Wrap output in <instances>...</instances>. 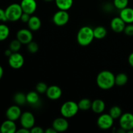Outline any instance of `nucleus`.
I'll list each match as a JSON object with an SVG mask.
<instances>
[{
	"label": "nucleus",
	"mask_w": 133,
	"mask_h": 133,
	"mask_svg": "<svg viewBox=\"0 0 133 133\" xmlns=\"http://www.w3.org/2000/svg\"><path fill=\"white\" fill-rule=\"evenodd\" d=\"M96 83L99 88L102 90H109L115 85V75L109 70L99 72L96 78Z\"/></svg>",
	"instance_id": "nucleus-1"
},
{
	"label": "nucleus",
	"mask_w": 133,
	"mask_h": 133,
	"mask_svg": "<svg viewBox=\"0 0 133 133\" xmlns=\"http://www.w3.org/2000/svg\"><path fill=\"white\" fill-rule=\"evenodd\" d=\"M94 29L89 26H83L79 30L77 35L78 44L81 46L90 45L94 39Z\"/></svg>",
	"instance_id": "nucleus-2"
},
{
	"label": "nucleus",
	"mask_w": 133,
	"mask_h": 133,
	"mask_svg": "<svg viewBox=\"0 0 133 133\" xmlns=\"http://www.w3.org/2000/svg\"><path fill=\"white\" fill-rule=\"evenodd\" d=\"M5 11L7 21L10 22H16L20 19L23 12L20 4L18 3H12L9 5Z\"/></svg>",
	"instance_id": "nucleus-3"
},
{
	"label": "nucleus",
	"mask_w": 133,
	"mask_h": 133,
	"mask_svg": "<svg viewBox=\"0 0 133 133\" xmlns=\"http://www.w3.org/2000/svg\"><path fill=\"white\" fill-rule=\"evenodd\" d=\"M78 103L74 101H68L62 104L61 107V114L66 118H70L75 116L79 112Z\"/></svg>",
	"instance_id": "nucleus-4"
},
{
	"label": "nucleus",
	"mask_w": 133,
	"mask_h": 133,
	"mask_svg": "<svg viewBox=\"0 0 133 133\" xmlns=\"http://www.w3.org/2000/svg\"><path fill=\"white\" fill-rule=\"evenodd\" d=\"M70 20V15L68 10H59L56 12L53 16V22L56 25L64 26Z\"/></svg>",
	"instance_id": "nucleus-5"
},
{
	"label": "nucleus",
	"mask_w": 133,
	"mask_h": 133,
	"mask_svg": "<svg viewBox=\"0 0 133 133\" xmlns=\"http://www.w3.org/2000/svg\"><path fill=\"white\" fill-rule=\"evenodd\" d=\"M114 120L109 114H101L97 120V126L102 130H108L113 126Z\"/></svg>",
	"instance_id": "nucleus-6"
},
{
	"label": "nucleus",
	"mask_w": 133,
	"mask_h": 133,
	"mask_svg": "<svg viewBox=\"0 0 133 133\" xmlns=\"http://www.w3.org/2000/svg\"><path fill=\"white\" fill-rule=\"evenodd\" d=\"M119 123L120 128L124 129L126 132L133 129V114L130 112L122 114L119 118Z\"/></svg>",
	"instance_id": "nucleus-7"
},
{
	"label": "nucleus",
	"mask_w": 133,
	"mask_h": 133,
	"mask_svg": "<svg viewBox=\"0 0 133 133\" xmlns=\"http://www.w3.org/2000/svg\"><path fill=\"white\" fill-rule=\"evenodd\" d=\"M19 120L22 127L31 130V129L35 126V118L31 112L26 111L22 113Z\"/></svg>",
	"instance_id": "nucleus-8"
},
{
	"label": "nucleus",
	"mask_w": 133,
	"mask_h": 133,
	"mask_svg": "<svg viewBox=\"0 0 133 133\" xmlns=\"http://www.w3.org/2000/svg\"><path fill=\"white\" fill-rule=\"evenodd\" d=\"M24 57L18 52H14L9 57V64L12 68L19 69L24 64Z\"/></svg>",
	"instance_id": "nucleus-9"
},
{
	"label": "nucleus",
	"mask_w": 133,
	"mask_h": 133,
	"mask_svg": "<svg viewBox=\"0 0 133 133\" xmlns=\"http://www.w3.org/2000/svg\"><path fill=\"white\" fill-rule=\"evenodd\" d=\"M16 38L22 43V44H28L32 41L33 35L32 31L29 29H22L19 30L16 34Z\"/></svg>",
	"instance_id": "nucleus-10"
},
{
	"label": "nucleus",
	"mask_w": 133,
	"mask_h": 133,
	"mask_svg": "<svg viewBox=\"0 0 133 133\" xmlns=\"http://www.w3.org/2000/svg\"><path fill=\"white\" fill-rule=\"evenodd\" d=\"M21 7L23 12L32 15L37 9V3L36 0H22Z\"/></svg>",
	"instance_id": "nucleus-11"
},
{
	"label": "nucleus",
	"mask_w": 133,
	"mask_h": 133,
	"mask_svg": "<svg viewBox=\"0 0 133 133\" xmlns=\"http://www.w3.org/2000/svg\"><path fill=\"white\" fill-rule=\"evenodd\" d=\"M52 127L56 130L57 132H63L67 131L69 127V123L67 118L62 116V118H57L53 121Z\"/></svg>",
	"instance_id": "nucleus-12"
},
{
	"label": "nucleus",
	"mask_w": 133,
	"mask_h": 133,
	"mask_svg": "<svg viewBox=\"0 0 133 133\" xmlns=\"http://www.w3.org/2000/svg\"><path fill=\"white\" fill-rule=\"evenodd\" d=\"M22 114V110L18 105H12L6 110V117L8 119L15 122L19 119Z\"/></svg>",
	"instance_id": "nucleus-13"
},
{
	"label": "nucleus",
	"mask_w": 133,
	"mask_h": 133,
	"mask_svg": "<svg viewBox=\"0 0 133 133\" xmlns=\"http://www.w3.org/2000/svg\"><path fill=\"white\" fill-rule=\"evenodd\" d=\"M45 94L49 99L57 100L61 98L62 94V89L58 86L52 85L48 87Z\"/></svg>",
	"instance_id": "nucleus-14"
},
{
	"label": "nucleus",
	"mask_w": 133,
	"mask_h": 133,
	"mask_svg": "<svg viewBox=\"0 0 133 133\" xmlns=\"http://www.w3.org/2000/svg\"><path fill=\"white\" fill-rule=\"evenodd\" d=\"M126 23L120 17H115L112 18L110 22V27L112 30L116 32H123Z\"/></svg>",
	"instance_id": "nucleus-15"
},
{
	"label": "nucleus",
	"mask_w": 133,
	"mask_h": 133,
	"mask_svg": "<svg viewBox=\"0 0 133 133\" xmlns=\"http://www.w3.org/2000/svg\"><path fill=\"white\" fill-rule=\"evenodd\" d=\"M17 127L14 121L6 119L2 123L0 127V132L14 133L16 132Z\"/></svg>",
	"instance_id": "nucleus-16"
},
{
	"label": "nucleus",
	"mask_w": 133,
	"mask_h": 133,
	"mask_svg": "<svg viewBox=\"0 0 133 133\" xmlns=\"http://www.w3.org/2000/svg\"><path fill=\"white\" fill-rule=\"evenodd\" d=\"M119 17L125 22V23L129 24L133 23V8L127 6L125 9L120 10Z\"/></svg>",
	"instance_id": "nucleus-17"
},
{
	"label": "nucleus",
	"mask_w": 133,
	"mask_h": 133,
	"mask_svg": "<svg viewBox=\"0 0 133 133\" xmlns=\"http://www.w3.org/2000/svg\"><path fill=\"white\" fill-rule=\"evenodd\" d=\"M29 29L32 31H36L40 29L42 26L41 19L36 16H31L29 20L27 22Z\"/></svg>",
	"instance_id": "nucleus-18"
},
{
	"label": "nucleus",
	"mask_w": 133,
	"mask_h": 133,
	"mask_svg": "<svg viewBox=\"0 0 133 133\" xmlns=\"http://www.w3.org/2000/svg\"><path fill=\"white\" fill-rule=\"evenodd\" d=\"M105 107H106V105H105V102L103 100L97 99H95L94 101H92L91 109L96 114H100L103 112Z\"/></svg>",
	"instance_id": "nucleus-19"
},
{
	"label": "nucleus",
	"mask_w": 133,
	"mask_h": 133,
	"mask_svg": "<svg viewBox=\"0 0 133 133\" xmlns=\"http://www.w3.org/2000/svg\"><path fill=\"white\" fill-rule=\"evenodd\" d=\"M27 103L31 105H36L40 101L38 93L35 91H31L26 94Z\"/></svg>",
	"instance_id": "nucleus-20"
},
{
	"label": "nucleus",
	"mask_w": 133,
	"mask_h": 133,
	"mask_svg": "<svg viewBox=\"0 0 133 133\" xmlns=\"http://www.w3.org/2000/svg\"><path fill=\"white\" fill-rule=\"evenodd\" d=\"M55 1L59 10H68L74 4V0H55Z\"/></svg>",
	"instance_id": "nucleus-21"
},
{
	"label": "nucleus",
	"mask_w": 133,
	"mask_h": 133,
	"mask_svg": "<svg viewBox=\"0 0 133 133\" xmlns=\"http://www.w3.org/2000/svg\"><path fill=\"white\" fill-rule=\"evenodd\" d=\"M94 38L96 39H103L107 35V31L105 27L98 26L94 29Z\"/></svg>",
	"instance_id": "nucleus-22"
},
{
	"label": "nucleus",
	"mask_w": 133,
	"mask_h": 133,
	"mask_svg": "<svg viewBox=\"0 0 133 133\" xmlns=\"http://www.w3.org/2000/svg\"><path fill=\"white\" fill-rule=\"evenodd\" d=\"M128 80V76L124 73H120L115 76V84L119 87H122L127 84Z\"/></svg>",
	"instance_id": "nucleus-23"
},
{
	"label": "nucleus",
	"mask_w": 133,
	"mask_h": 133,
	"mask_svg": "<svg viewBox=\"0 0 133 133\" xmlns=\"http://www.w3.org/2000/svg\"><path fill=\"white\" fill-rule=\"evenodd\" d=\"M13 99L18 105H23L27 103L26 95L22 92H18L14 96Z\"/></svg>",
	"instance_id": "nucleus-24"
},
{
	"label": "nucleus",
	"mask_w": 133,
	"mask_h": 133,
	"mask_svg": "<svg viewBox=\"0 0 133 133\" xmlns=\"http://www.w3.org/2000/svg\"><path fill=\"white\" fill-rule=\"evenodd\" d=\"M92 103L89 99L84 98L81 99L78 103V106H79V110H88L91 109L92 107Z\"/></svg>",
	"instance_id": "nucleus-25"
},
{
	"label": "nucleus",
	"mask_w": 133,
	"mask_h": 133,
	"mask_svg": "<svg viewBox=\"0 0 133 133\" xmlns=\"http://www.w3.org/2000/svg\"><path fill=\"white\" fill-rule=\"evenodd\" d=\"M109 114L114 119H119L122 115V110L119 106H113L110 108Z\"/></svg>",
	"instance_id": "nucleus-26"
},
{
	"label": "nucleus",
	"mask_w": 133,
	"mask_h": 133,
	"mask_svg": "<svg viewBox=\"0 0 133 133\" xmlns=\"http://www.w3.org/2000/svg\"><path fill=\"white\" fill-rule=\"evenodd\" d=\"M10 29L9 27L5 24H0V41L6 40L9 36Z\"/></svg>",
	"instance_id": "nucleus-27"
},
{
	"label": "nucleus",
	"mask_w": 133,
	"mask_h": 133,
	"mask_svg": "<svg viewBox=\"0 0 133 133\" xmlns=\"http://www.w3.org/2000/svg\"><path fill=\"white\" fill-rule=\"evenodd\" d=\"M129 0H114L113 5L116 9L122 10L128 6Z\"/></svg>",
	"instance_id": "nucleus-28"
},
{
	"label": "nucleus",
	"mask_w": 133,
	"mask_h": 133,
	"mask_svg": "<svg viewBox=\"0 0 133 133\" xmlns=\"http://www.w3.org/2000/svg\"><path fill=\"white\" fill-rule=\"evenodd\" d=\"M22 43L18 40V39H15L13 40L12 41L10 42V44H9V49L14 53V52H18L19 49H21L22 47Z\"/></svg>",
	"instance_id": "nucleus-29"
},
{
	"label": "nucleus",
	"mask_w": 133,
	"mask_h": 133,
	"mask_svg": "<svg viewBox=\"0 0 133 133\" xmlns=\"http://www.w3.org/2000/svg\"><path fill=\"white\" fill-rule=\"evenodd\" d=\"M48 88V85L43 82H40L36 85V90L38 94H45Z\"/></svg>",
	"instance_id": "nucleus-30"
},
{
	"label": "nucleus",
	"mask_w": 133,
	"mask_h": 133,
	"mask_svg": "<svg viewBox=\"0 0 133 133\" xmlns=\"http://www.w3.org/2000/svg\"><path fill=\"white\" fill-rule=\"evenodd\" d=\"M38 45L35 42H31L27 44V50L31 53H35L38 51Z\"/></svg>",
	"instance_id": "nucleus-31"
},
{
	"label": "nucleus",
	"mask_w": 133,
	"mask_h": 133,
	"mask_svg": "<svg viewBox=\"0 0 133 133\" xmlns=\"http://www.w3.org/2000/svg\"><path fill=\"white\" fill-rule=\"evenodd\" d=\"M127 36H133V24L132 23H129L127 25L125 26V29L123 31Z\"/></svg>",
	"instance_id": "nucleus-32"
},
{
	"label": "nucleus",
	"mask_w": 133,
	"mask_h": 133,
	"mask_svg": "<svg viewBox=\"0 0 133 133\" xmlns=\"http://www.w3.org/2000/svg\"><path fill=\"white\" fill-rule=\"evenodd\" d=\"M30 131H31V133H44L45 132L44 129L39 126H34L31 129Z\"/></svg>",
	"instance_id": "nucleus-33"
},
{
	"label": "nucleus",
	"mask_w": 133,
	"mask_h": 133,
	"mask_svg": "<svg viewBox=\"0 0 133 133\" xmlns=\"http://www.w3.org/2000/svg\"><path fill=\"white\" fill-rule=\"evenodd\" d=\"M30 18H31V15L30 14L25 12H23V14H22V16L20 18V19L22 20V22H24V23H27L29 22V20Z\"/></svg>",
	"instance_id": "nucleus-34"
},
{
	"label": "nucleus",
	"mask_w": 133,
	"mask_h": 133,
	"mask_svg": "<svg viewBox=\"0 0 133 133\" xmlns=\"http://www.w3.org/2000/svg\"><path fill=\"white\" fill-rule=\"evenodd\" d=\"M0 21H1V22H6L7 21L6 14H5V11L1 8H0Z\"/></svg>",
	"instance_id": "nucleus-35"
},
{
	"label": "nucleus",
	"mask_w": 133,
	"mask_h": 133,
	"mask_svg": "<svg viewBox=\"0 0 133 133\" xmlns=\"http://www.w3.org/2000/svg\"><path fill=\"white\" fill-rule=\"evenodd\" d=\"M17 133H29L31 132V131L28 129L24 128V127H22L21 129H19V130L16 131Z\"/></svg>",
	"instance_id": "nucleus-36"
},
{
	"label": "nucleus",
	"mask_w": 133,
	"mask_h": 133,
	"mask_svg": "<svg viewBox=\"0 0 133 133\" xmlns=\"http://www.w3.org/2000/svg\"><path fill=\"white\" fill-rule=\"evenodd\" d=\"M128 62L129 63V64L131 65V66H132L133 68V52L132 53L129 55L128 58Z\"/></svg>",
	"instance_id": "nucleus-37"
},
{
	"label": "nucleus",
	"mask_w": 133,
	"mask_h": 133,
	"mask_svg": "<svg viewBox=\"0 0 133 133\" xmlns=\"http://www.w3.org/2000/svg\"><path fill=\"white\" fill-rule=\"evenodd\" d=\"M45 133H57V132L56 131V130L53 128V127H50V128H48L45 131Z\"/></svg>",
	"instance_id": "nucleus-38"
},
{
	"label": "nucleus",
	"mask_w": 133,
	"mask_h": 133,
	"mask_svg": "<svg viewBox=\"0 0 133 133\" xmlns=\"http://www.w3.org/2000/svg\"><path fill=\"white\" fill-rule=\"evenodd\" d=\"M12 53H13V52L12 51L10 50V49H6V50L5 51V55L6 56V57H9L10 55H11L12 54Z\"/></svg>",
	"instance_id": "nucleus-39"
},
{
	"label": "nucleus",
	"mask_w": 133,
	"mask_h": 133,
	"mask_svg": "<svg viewBox=\"0 0 133 133\" xmlns=\"http://www.w3.org/2000/svg\"><path fill=\"white\" fill-rule=\"evenodd\" d=\"M3 75V68L2 66L0 65V80L2 78Z\"/></svg>",
	"instance_id": "nucleus-40"
},
{
	"label": "nucleus",
	"mask_w": 133,
	"mask_h": 133,
	"mask_svg": "<svg viewBox=\"0 0 133 133\" xmlns=\"http://www.w3.org/2000/svg\"><path fill=\"white\" fill-rule=\"evenodd\" d=\"M45 1H47V2H51V1H55V0H44Z\"/></svg>",
	"instance_id": "nucleus-41"
}]
</instances>
